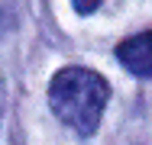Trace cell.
<instances>
[{"mask_svg":"<svg viewBox=\"0 0 152 145\" xmlns=\"http://www.w3.org/2000/svg\"><path fill=\"white\" fill-rule=\"evenodd\" d=\"M110 100V84L88 68H61L49 84V107L78 136H94Z\"/></svg>","mask_w":152,"mask_h":145,"instance_id":"1","label":"cell"},{"mask_svg":"<svg viewBox=\"0 0 152 145\" xmlns=\"http://www.w3.org/2000/svg\"><path fill=\"white\" fill-rule=\"evenodd\" d=\"M71 7H75L81 16H88V13H94V10L100 7V0H71Z\"/></svg>","mask_w":152,"mask_h":145,"instance_id":"3","label":"cell"},{"mask_svg":"<svg viewBox=\"0 0 152 145\" xmlns=\"http://www.w3.org/2000/svg\"><path fill=\"white\" fill-rule=\"evenodd\" d=\"M120 65L136 78H152V32H136L117 45Z\"/></svg>","mask_w":152,"mask_h":145,"instance_id":"2","label":"cell"},{"mask_svg":"<svg viewBox=\"0 0 152 145\" xmlns=\"http://www.w3.org/2000/svg\"><path fill=\"white\" fill-rule=\"evenodd\" d=\"M3 97H7V90H3V81H0V110H3Z\"/></svg>","mask_w":152,"mask_h":145,"instance_id":"4","label":"cell"}]
</instances>
